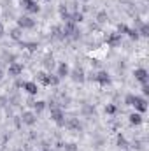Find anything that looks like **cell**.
<instances>
[{
    "label": "cell",
    "mask_w": 149,
    "mask_h": 151,
    "mask_svg": "<svg viewBox=\"0 0 149 151\" xmlns=\"http://www.w3.org/2000/svg\"><path fill=\"white\" fill-rule=\"evenodd\" d=\"M130 123H132V125H140V123H142V116L139 113L132 114V116H130Z\"/></svg>",
    "instance_id": "cell-13"
},
{
    "label": "cell",
    "mask_w": 149,
    "mask_h": 151,
    "mask_svg": "<svg viewBox=\"0 0 149 151\" xmlns=\"http://www.w3.org/2000/svg\"><path fill=\"white\" fill-rule=\"evenodd\" d=\"M21 5H23V9H25V11H28V12H39V9H40L35 0H23V2H21Z\"/></svg>",
    "instance_id": "cell-3"
},
{
    "label": "cell",
    "mask_w": 149,
    "mask_h": 151,
    "mask_svg": "<svg viewBox=\"0 0 149 151\" xmlns=\"http://www.w3.org/2000/svg\"><path fill=\"white\" fill-rule=\"evenodd\" d=\"M98 21H100V23H104V21H105V14H104V12H100V14H98Z\"/></svg>",
    "instance_id": "cell-24"
},
{
    "label": "cell",
    "mask_w": 149,
    "mask_h": 151,
    "mask_svg": "<svg viewBox=\"0 0 149 151\" xmlns=\"http://www.w3.org/2000/svg\"><path fill=\"white\" fill-rule=\"evenodd\" d=\"M46 2H49V0H46Z\"/></svg>",
    "instance_id": "cell-30"
},
{
    "label": "cell",
    "mask_w": 149,
    "mask_h": 151,
    "mask_svg": "<svg viewBox=\"0 0 149 151\" xmlns=\"http://www.w3.org/2000/svg\"><path fill=\"white\" fill-rule=\"evenodd\" d=\"M21 86H23V88H25V90H27L30 95H35V93L39 91V90H37V84H35V83H32V81H28V83H23Z\"/></svg>",
    "instance_id": "cell-9"
},
{
    "label": "cell",
    "mask_w": 149,
    "mask_h": 151,
    "mask_svg": "<svg viewBox=\"0 0 149 151\" xmlns=\"http://www.w3.org/2000/svg\"><path fill=\"white\" fill-rule=\"evenodd\" d=\"M21 121H23L25 125H34V123L37 121V118H35V114H32V113H23Z\"/></svg>",
    "instance_id": "cell-7"
},
{
    "label": "cell",
    "mask_w": 149,
    "mask_h": 151,
    "mask_svg": "<svg viewBox=\"0 0 149 151\" xmlns=\"http://www.w3.org/2000/svg\"><path fill=\"white\" fill-rule=\"evenodd\" d=\"M69 127H70V128H75V130H81V123H79L77 119H70V121H69Z\"/></svg>",
    "instance_id": "cell-19"
},
{
    "label": "cell",
    "mask_w": 149,
    "mask_h": 151,
    "mask_svg": "<svg viewBox=\"0 0 149 151\" xmlns=\"http://www.w3.org/2000/svg\"><path fill=\"white\" fill-rule=\"evenodd\" d=\"M135 109L139 111V113H146L148 111V102H146V99H140V97H135Z\"/></svg>",
    "instance_id": "cell-5"
},
{
    "label": "cell",
    "mask_w": 149,
    "mask_h": 151,
    "mask_svg": "<svg viewBox=\"0 0 149 151\" xmlns=\"http://www.w3.org/2000/svg\"><path fill=\"white\" fill-rule=\"evenodd\" d=\"M34 25H35V21L32 19V18H28V16H19L18 18V28H34Z\"/></svg>",
    "instance_id": "cell-2"
},
{
    "label": "cell",
    "mask_w": 149,
    "mask_h": 151,
    "mask_svg": "<svg viewBox=\"0 0 149 151\" xmlns=\"http://www.w3.org/2000/svg\"><path fill=\"white\" fill-rule=\"evenodd\" d=\"M133 76H135V79H137V81H140L142 84H148L149 74H148V70H146V69H137V70L133 72Z\"/></svg>",
    "instance_id": "cell-4"
},
{
    "label": "cell",
    "mask_w": 149,
    "mask_h": 151,
    "mask_svg": "<svg viewBox=\"0 0 149 151\" xmlns=\"http://www.w3.org/2000/svg\"><path fill=\"white\" fill-rule=\"evenodd\" d=\"M117 146H119V148H123V150H126V148H128V144H126V141H125L123 137H117Z\"/></svg>",
    "instance_id": "cell-20"
},
{
    "label": "cell",
    "mask_w": 149,
    "mask_h": 151,
    "mask_svg": "<svg viewBox=\"0 0 149 151\" xmlns=\"http://www.w3.org/2000/svg\"><path fill=\"white\" fill-rule=\"evenodd\" d=\"M51 118H53V121L54 123H58L60 127L62 125H65V119H63V111L60 109V107H51Z\"/></svg>",
    "instance_id": "cell-1"
},
{
    "label": "cell",
    "mask_w": 149,
    "mask_h": 151,
    "mask_svg": "<svg viewBox=\"0 0 149 151\" xmlns=\"http://www.w3.org/2000/svg\"><path fill=\"white\" fill-rule=\"evenodd\" d=\"M65 151H77L75 144H65Z\"/></svg>",
    "instance_id": "cell-22"
},
{
    "label": "cell",
    "mask_w": 149,
    "mask_h": 151,
    "mask_svg": "<svg viewBox=\"0 0 149 151\" xmlns=\"http://www.w3.org/2000/svg\"><path fill=\"white\" fill-rule=\"evenodd\" d=\"M105 111H107V113H109V114L116 113V106H112V104H109V106H107V107H105Z\"/></svg>",
    "instance_id": "cell-23"
},
{
    "label": "cell",
    "mask_w": 149,
    "mask_h": 151,
    "mask_svg": "<svg viewBox=\"0 0 149 151\" xmlns=\"http://www.w3.org/2000/svg\"><path fill=\"white\" fill-rule=\"evenodd\" d=\"M93 79H95V81H98V83H102V84H107V83L111 81V77H109L107 72H98L97 76H93Z\"/></svg>",
    "instance_id": "cell-10"
},
{
    "label": "cell",
    "mask_w": 149,
    "mask_h": 151,
    "mask_svg": "<svg viewBox=\"0 0 149 151\" xmlns=\"http://www.w3.org/2000/svg\"><path fill=\"white\" fill-rule=\"evenodd\" d=\"M72 79H74L75 83H82L84 81V72L81 69H75L74 72H72Z\"/></svg>",
    "instance_id": "cell-11"
},
{
    "label": "cell",
    "mask_w": 149,
    "mask_h": 151,
    "mask_svg": "<svg viewBox=\"0 0 149 151\" xmlns=\"http://www.w3.org/2000/svg\"><path fill=\"white\" fill-rule=\"evenodd\" d=\"M44 65H46L47 69H53V67H54V60H53V58H47V60L44 62Z\"/></svg>",
    "instance_id": "cell-21"
},
{
    "label": "cell",
    "mask_w": 149,
    "mask_h": 151,
    "mask_svg": "<svg viewBox=\"0 0 149 151\" xmlns=\"http://www.w3.org/2000/svg\"><path fill=\"white\" fill-rule=\"evenodd\" d=\"M44 151H49V150H44Z\"/></svg>",
    "instance_id": "cell-29"
},
{
    "label": "cell",
    "mask_w": 149,
    "mask_h": 151,
    "mask_svg": "<svg viewBox=\"0 0 149 151\" xmlns=\"http://www.w3.org/2000/svg\"><path fill=\"white\" fill-rule=\"evenodd\" d=\"M82 2H88V0H82Z\"/></svg>",
    "instance_id": "cell-28"
},
{
    "label": "cell",
    "mask_w": 149,
    "mask_h": 151,
    "mask_svg": "<svg viewBox=\"0 0 149 151\" xmlns=\"http://www.w3.org/2000/svg\"><path fill=\"white\" fill-rule=\"evenodd\" d=\"M137 32H139L142 37H148V35H149V34H148V32H149L148 25H146V23H144V25H140V30H137Z\"/></svg>",
    "instance_id": "cell-18"
},
{
    "label": "cell",
    "mask_w": 149,
    "mask_h": 151,
    "mask_svg": "<svg viewBox=\"0 0 149 151\" xmlns=\"http://www.w3.org/2000/svg\"><path fill=\"white\" fill-rule=\"evenodd\" d=\"M2 35H4V27L0 25V37H2Z\"/></svg>",
    "instance_id": "cell-26"
},
{
    "label": "cell",
    "mask_w": 149,
    "mask_h": 151,
    "mask_svg": "<svg viewBox=\"0 0 149 151\" xmlns=\"http://www.w3.org/2000/svg\"><path fill=\"white\" fill-rule=\"evenodd\" d=\"M125 104H126V106H133V104H135V95H132V93L126 95V97H125Z\"/></svg>",
    "instance_id": "cell-17"
},
{
    "label": "cell",
    "mask_w": 149,
    "mask_h": 151,
    "mask_svg": "<svg viewBox=\"0 0 149 151\" xmlns=\"http://www.w3.org/2000/svg\"><path fill=\"white\" fill-rule=\"evenodd\" d=\"M142 91H144V95H148V93H149V86H148V84H144V86H142Z\"/></svg>",
    "instance_id": "cell-25"
},
{
    "label": "cell",
    "mask_w": 149,
    "mask_h": 151,
    "mask_svg": "<svg viewBox=\"0 0 149 151\" xmlns=\"http://www.w3.org/2000/svg\"><path fill=\"white\" fill-rule=\"evenodd\" d=\"M119 42H121V34H111V35L107 37V44L112 46V47H116Z\"/></svg>",
    "instance_id": "cell-8"
},
{
    "label": "cell",
    "mask_w": 149,
    "mask_h": 151,
    "mask_svg": "<svg viewBox=\"0 0 149 151\" xmlns=\"http://www.w3.org/2000/svg\"><path fill=\"white\" fill-rule=\"evenodd\" d=\"M21 72H23V65H21V63H16V62H12V63L9 65V76L16 77V76H19Z\"/></svg>",
    "instance_id": "cell-6"
},
{
    "label": "cell",
    "mask_w": 149,
    "mask_h": 151,
    "mask_svg": "<svg viewBox=\"0 0 149 151\" xmlns=\"http://www.w3.org/2000/svg\"><path fill=\"white\" fill-rule=\"evenodd\" d=\"M11 37L14 39V40H19V39H21V28H14V30H11Z\"/></svg>",
    "instance_id": "cell-16"
},
{
    "label": "cell",
    "mask_w": 149,
    "mask_h": 151,
    "mask_svg": "<svg viewBox=\"0 0 149 151\" xmlns=\"http://www.w3.org/2000/svg\"><path fill=\"white\" fill-rule=\"evenodd\" d=\"M58 77L62 79V77H65V76H69V65L67 63H60V67H58Z\"/></svg>",
    "instance_id": "cell-12"
},
{
    "label": "cell",
    "mask_w": 149,
    "mask_h": 151,
    "mask_svg": "<svg viewBox=\"0 0 149 151\" xmlns=\"http://www.w3.org/2000/svg\"><path fill=\"white\" fill-rule=\"evenodd\" d=\"M0 79H2V70H0Z\"/></svg>",
    "instance_id": "cell-27"
},
{
    "label": "cell",
    "mask_w": 149,
    "mask_h": 151,
    "mask_svg": "<svg viewBox=\"0 0 149 151\" xmlns=\"http://www.w3.org/2000/svg\"><path fill=\"white\" fill-rule=\"evenodd\" d=\"M37 81L40 83V84L47 86V74H46V72H39L37 74Z\"/></svg>",
    "instance_id": "cell-14"
},
{
    "label": "cell",
    "mask_w": 149,
    "mask_h": 151,
    "mask_svg": "<svg viewBox=\"0 0 149 151\" xmlns=\"http://www.w3.org/2000/svg\"><path fill=\"white\" fill-rule=\"evenodd\" d=\"M37 113H40V111H44V107H46V102H42V100H39V102H34V106H32Z\"/></svg>",
    "instance_id": "cell-15"
}]
</instances>
